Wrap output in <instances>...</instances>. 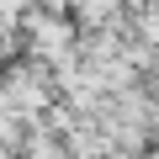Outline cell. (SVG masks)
Returning a JSON list of instances; mask_svg holds the SVG:
<instances>
[{
  "instance_id": "1",
  "label": "cell",
  "mask_w": 159,
  "mask_h": 159,
  "mask_svg": "<svg viewBox=\"0 0 159 159\" xmlns=\"http://www.w3.org/2000/svg\"><path fill=\"white\" fill-rule=\"evenodd\" d=\"M127 11V0H69V21L74 32H96V27H117V16Z\"/></svg>"
}]
</instances>
